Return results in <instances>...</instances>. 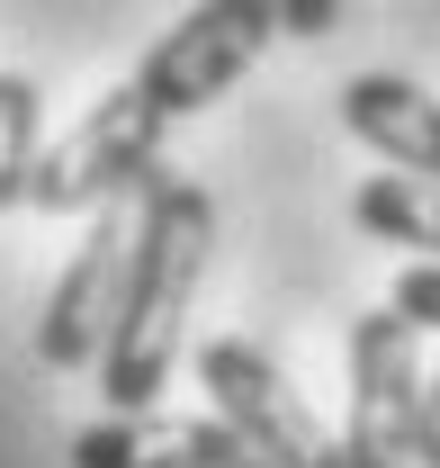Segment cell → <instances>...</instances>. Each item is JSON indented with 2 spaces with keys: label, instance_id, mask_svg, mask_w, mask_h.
<instances>
[{
  "label": "cell",
  "instance_id": "52a82bcc",
  "mask_svg": "<svg viewBox=\"0 0 440 468\" xmlns=\"http://www.w3.org/2000/svg\"><path fill=\"white\" fill-rule=\"evenodd\" d=\"M252 451L216 414H100L72 432V468H243Z\"/></svg>",
  "mask_w": 440,
  "mask_h": 468
},
{
  "label": "cell",
  "instance_id": "30bf717a",
  "mask_svg": "<svg viewBox=\"0 0 440 468\" xmlns=\"http://www.w3.org/2000/svg\"><path fill=\"white\" fill-rule=\"evenodd\" d=\"M46 163V100L27 72H0V207H27Z\"/></svg>",
  "mask_w": 440,
  "mask_h": 468
},
{
  "label": "cell",
  "instance_id": "7a4b0ae2",
  "mask_svg": "<svg viewBox=\"0 0 440 468\" xmlns=\"http://www.w3.org/2000/svg\"><path fill=\"white\" fill-rule=\"evenodd\" d=\"M162 126L171 117L153 109L135 81H117L81 126H63L55 144H46L27 198H37L46 217H100V207H117V198H135L144 180L162 172Z\"/></svg>",
  "mask_w": 440,
  "mask_h": 468
},
{
  "label": "cell",
  "instance_id": "5bb4252c",
  "mask_svg": "<svg viewBox=\"0 0 440 468\" xmlns=\"http://www.w3.org/2000/svg\"><path fill=\"white\" fill-rule=\"evenodd\" d=\"M243 468H261V460H243Z\"/></svg>",
  "mask_w": 440,
  "mask_h": 468
},
{
  "label": "cell",
  "instance_id": "3957f363",
  "mask_svg": "<svg viewBox=\"0 0 440 468\" xmlns=\"http://www.w3.org/2000/svg\"><path fill=\"white\" fill-rule=\"evenodd\" d=\"M198 388L216 397V423L261 468H351V460H341V441L324 432V414L297 397V378H288L261 343H243V334L198 343Z\"/></svg>",
  "mask_w": 440,
  "mask_h": 468
},
{
  "label": "cell",
  "instance_id": "4fadbf2b",
  "mask_svg": "<svg viewBox=\"0 0 440 468\" xmlns=\"http://www.w3.org/2000/svg\"><path fill=\"white\" fill-rule=\"evenodd\" d=\"M414 468H440V360L423 369V432H414Z\"/></svg>",
  "mask_w": 440,
  "mask_h": 468
},
{
  "label": "cell",
  "instance_id": "7c38bea8",
  "mask_svg": "<svg viewBox=\"0 0 440 468\" xmlns=\"http://www.w3.org/2000/svg\"><path fill=\"white\" fill-rule=\"evenodd\" d=\"M341 9L332 0H278V37H332Z\"/></svg>",
  "mask_w": 440,
  "mask_h": 468
},
{
  "label": "cell",
  "instance_id": "5b68a950",
  "mask_svg": "<svg viewBox=\"0 0 440 468\" xmlns=\"http://www.w3.org/2000/svg\"><path fill=\"white\" fill-rule=\"evenodd\" d=\"M144 189H153V180H144ZM144 189H135V198H117V207H100L90 234L72 243L55 297H46V315H37V351H46V369H90V360H109L117 306H126V280H135Z\"/></svg>",
  "mask_w": 440,
  "mask_h": 468
},
{
  "label": "cell",
  "instance_id": "6da1fadb",
  "mask_svg": "<svg viewBox=\"0 0 440 468\" xmlns=\"http://www.w3.org/2000/svg\"><path fill=\"white\" fill-rule=\"evenodd\" d=\"M207 243H216V198L180 172H153L144 234H135V280H126L109 360H100L117 414H153L171 360H180V334H189V297H198V271H207Z\"/></svg>",
  "mask_w": 440,
  "mask_h": 468
},
{
  "label": "cell",
  "instance_id": "8992f818",
  "mask_svg": "<svg viewBox=\"0 0 440 468\" xmlns=\"http://www.w3.org/2000/svg\"><path fill=\"white\" fill-rule=\"evenodd\" d=\"M414 432H423L414 324H404L395 306L351 315V414H341V460L351 468H414Z\"/></svg>",
  "mask_w": 440,
  "mask_h": 468
},
{
  "label": "cell",
  "instance_id": "277c9868",
  "mask_svg": "<svg viewBox=\"0 0 440 468\" xmlns=\"http://www.w3.org/2000/svg\"><path fill=\"white\" fill-rule=\"evenodd\" d=\"M270 37H278V0H198L153 37V55L135 63V90L162 117H198L261 63Z\"/></svg>",
  "mask_w": 440,
  "mask_h": 468
},
{
  "label": "cell",
  "instance_id": "8fae6325",
  "mask_svg": "<svg viewBox=\"0 0 440 468\" xmlns=\"http://www.w3.org/2000/svg\"><path fill=\"white\" fill-rule=\"evenodd\" d=\"M414 334H440V261H404V280H395V297H386Z\"/></svg>",
  "mask_w": 440,
  "mask_h": 468
},
{
  "label": "cell",
  "instance_id": "ba28073f",
  "mask_svg": "<svg viewBox=\"0 0 440 468\" xmlns=\"http://www.w3.org/2000/svg\"><path fill=\"white\" fill-rule=\"evenodd\" d=\"M341 126L369 154H386L404 180L440 189V90L404 81V72H360V81H341Z\"/></svg>",
  "mask_w": 440,
  "mask_h": 468
},
{
  "label": "cell",
  "instance_id": "9c48e42d",
  "mask_svg": "<svg viewBox=\"0 0 440 468\" xmlns=\"http://www.w3.org/2000/svg\"><path fill=\"white\" fill-rule=\"evenodd\" d=\"M351 217L378 234V243H404V252H432V261H440V189H432V180L378 172V180L351 189Z\"/></svg>",
  "mask_w": 440,
  "mask_h": 468
}]
</instances>
